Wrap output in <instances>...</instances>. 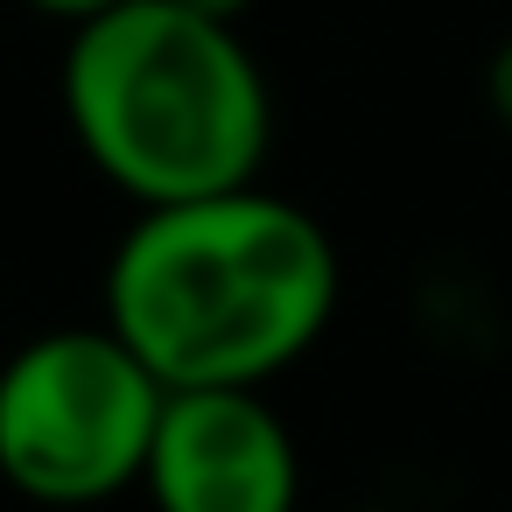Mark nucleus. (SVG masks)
<instances>
[{"label":"nucleus","mask_w":512,"mask_h":512,"mask_svg":"<svg viewBox=\"0 0 512 512\" xmlns=\"http://www.w3.org/2000/svg\"><path fill=\"white\" fill-rule=\"evenodd\" d=\"M337 302V239L260 183L155 204L106 260V323L169 393L274 386L323 344Z\"/></svg>","instance_id":"nucleus-1"},{"label":"nucleus","mask_w":512,"mask_h":512,"mask_svg":"<svg viewBox=\"0 0 512 512\" xmlns=\"http://www.w3.org/2000/svg\"><path fill=\"white\" fill-rule=\"evenodd\" d=\"M64 120L85 162L141 211L260 183L274 141L267 71L232 22L120 0L64 50Z\"/></svg>","instance_id":"nucleus-2"},{"label":"nucleus","mask_w":512,"mask_h":512,"mask_svg":"<svg viewBox=\"0 0 512 512\" xmlns=\"http://www.w3.org/2000/svg\"><path fill=\"white\" fill-rule=\"evenodd\" d=\"M169 386L113 337L64 323L0 358V484L50 512H85L141 484Z\"/></svg>","instance_id":"nucleus-3"},{"label":"nucleus","mask_w":512,"mask_h":512,"mask_svg":"<svg viewBox=\"0 0 512 512\" xmlns=\"http://www.w3.org/2000/svg\"><path fill=\"white\" fill-rule=\"evenodd\" d=\"M141 491L155 512H302V442L267 386H183L162 400Z\"/></svg>","instance_id":"nucleus-4"},{"label":"nucleus","mask_w":512,"mask_h":512,"mask_svg":"<svg viewBox=\"0 0 512 512\" xmlns=\"http://www.w3.org/2000/svg\"><path fill=\"white\" fill-rule=\"evenodd\" d=\"M484 106H491V120L512 134V36L491 50V64H484Z\"/></svg>","instance_id":"nucleus-5"},{"label":"nucleus","mask_w":512,"mask_h":512,"mask_svg":"<svg viewBox=\"0 0 512 512\" xmlns=\"http://www.w3.org/2000/svg\"><path fill=\"white\" fill-rule=\"evenodd\" d=\"M29 8H43V15H57V22H92V15L120 8V0H29Z\"/></svg>","instance_id":"nucleus-6"},{"label":"nucleus","mask_w":512,"mask_h":512,"mask_svg":"<svg viewBox=\"0 0 512 512\" xmlns=\"http://www.w3.org/2000/svg\"><path fill=\"white\" fill-rule=\"evenodd\" d=\"M176 8H190V15H211V22H232V29H239V15L253 8V0H176Z\"/></svg>","instance_id":"nucleus-7"},{"label":"nucleus","mask_w":512,"mask_h":512,"mask_svg":"<svg viewBox=\"0 0 512 512\" xmlns=\"http://www.w3.org/2000/svg\"><path fill=\"white\" fill-rule=\"evenodd\" d=\"M344 512H407V505H344Z\"/></svg>","instance_id":"nucleus-8"}]
</instances>
